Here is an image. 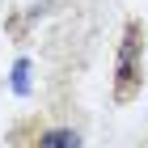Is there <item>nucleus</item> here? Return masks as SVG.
I'll return each mask as SVG.
<instances>
[{
    "mask_svg": "<svg viewBox=\"0 0 148 148\" xmlns=\"http://www.w3.org/2000/svg\"><path fill=\"white\" fill-rule=\"evenodd\" d=\"M136 30H127L123 34V47H119V85H114V93H119V97H131V93L140 89V68H136Z\"/></svg>",
    "mask_w": 148,
    "mask_h": 148,
    "instance_id": "nucleus-1",
    "label": "nucleus"
},
{
    "mask_svg": "<svg viewBox=\"0 0 148 148\" xmlns=\"http://www.w3.org/2000/svg\"><path fill=\"white\" fill-rule=\"evenodd\" d=\"M38 148H76V131H68V127H51V131L38 140Z\"/></svg>",
    "mask_w": 148,
    "mask_h": 148,
    "instance_id": "nucleus-2",
    "label": "nucleus"
}]
</instances>
